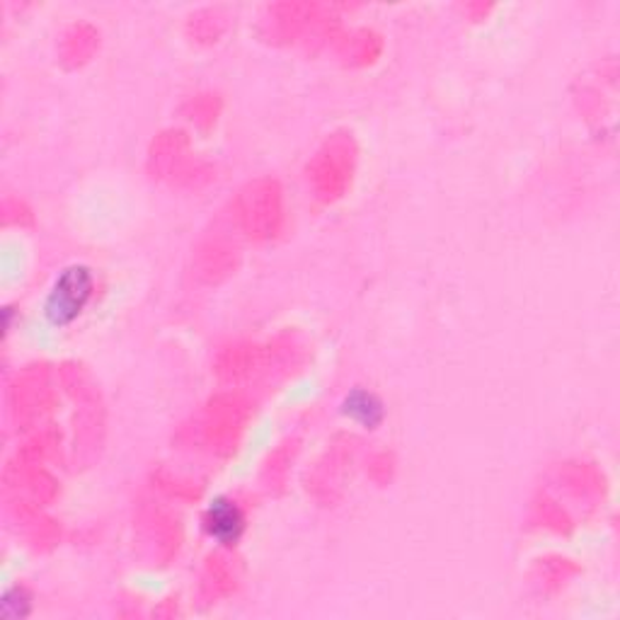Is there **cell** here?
<instances>
[{"label": "cell", "instance_id": "1", "mask_svg": "<svg viewBox=\"0 0 620 620\" xmlns=\"http://www.w3.org/2000/svg\"><path fill=\"white\" fill-rule=\"evenodd\" d=\"M93 289L95 277L90 267L71 265L61 269V275L53 279L45 303L49 325H53V328H69V325L78 320L93 299Z\"/></svg>", "mask_w": 620, "mask_h": 620}, {"label": "cell", "instance_id": "2", "mask_svg": "<svg viewBox=\"0 0 620 620\" xmlns=\"http://www.w3.org/2000/svg\"><path fill=\"white\" fill-rule=\"evenodd\" d=\"M245 511L231 497H214L204 511V531L219 546L233 548L245 533Z\"/></svg>", "mask_w": 620, "mask_h": 620}, {"label": "cell", "instance_id": "3", "mask_svg": "<svg viewBox=\"0 0 620 620\" xmlns=\"http://www.w3.org/2000/svg\"><path fill=\"white\" fill-rule=\"evenodd\" d=\"M342 415L356 422L358 427L376 429L380 427V422H384L386 417V408H384V402H380V398L372 393V390L354 388L342 400Z\"/></svg>", "mask_w": 620, "mask_h": 620}, {"label": "cell", "instance_id": "4", "mask_svg": "<svg viewBox=\"0 0 620 620\" xmlns=\"http://www.w3.org/2000/svg\"><path fill=\"white\" fill-rule=\"evenodd\" d=\"M0 613L8 620H20L32 613V594L25 586H10L0 598Z\"/></svg>", "mask_w": 620, "mask_h": 620}]
</instances>
